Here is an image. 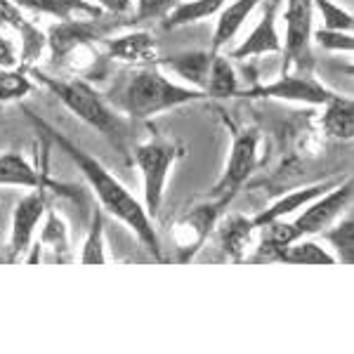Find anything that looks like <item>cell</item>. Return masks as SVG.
Here are the masks:
<instances>
[{"label":"cell","instance_id":"6da1fadb","mask_svg":"<svg viewBox=\"0 0 354 354\" xmlns=\"http://www.w3.org/2000/svg\"><path fill=\"white\" fill-rule=\"evenodd\" d=\"M48 133L57 145L62 147V151H66V156L78 165V170H81L83 177L88 180L90 189L100 198L102 208H104L106 213H111L116 220H121L125 227H130V230L137 234V239L145 243V248L151 250L153 258L161 260V245H158V236H156V232H153L151 218L145 210V205L137 201L133 194L125 189L121 182L97 161V158L90 156L88 151H83L81 147L68 142L64 135H59L53 128H48Z\"/></svg>","mask_w":354,"mask_h":354},{"label":"cell","instance_id":"7a4b0ae2","mask_svg":"<svg viewBox=\"0 0 354 354\" xmlns=\"http://www.w3.org/2000/svg\"><path fill=\"white\" fill-rule=\"evenodd\" d=\"M205 97V93L189 85H177L170 78H165L156 64L142 66L128 76L123 83L116 102L135 118H151L161 111L175 109V106L189 104Z\"/></svg>","mask_w":354,"mask_h":354},{"label":"cell","instance_id":"3957f363","mask_svg":"<svg viewBox=\"0 0 354 354\" xmlns=\"http://www.w3.org/2000/svg\"><path fill=\"white\" fill-rule=\"evenodd\" d=\"M36 78L45 88H50L57 95V100L66 106L73 116H78L83 123L95 128L97 133L109 137L113 145L121 149L125 140V125L121 118L113 113V109L100 97V93L85 81H55V78L45 76L36 71Z\"/></svg>","mask_w":354,"mask_h":354},{"label":"cell","instance_id":"277c9868","mask_svg":"<svg viewBox=\"0 0 354 354\" xmlns=\"http://www.w3.org/2000/svg\"><path fill=\"white\" fill-rule=\"evenodd\" d=\"M177 156V149L165 140L145 142L135 149V163L142 170V182H145V210L149 218H156L161 208L165 182H168L170 165Z\"/></svg>","mask_w":354,"mask_h":354},{"label":"cell","instance_id":"5b68a950","mask_svg":"<svg viewBox=\"0 0 354 354\" xmlns=\"http://www.w3.org/2000/svg\"><path fill=\"white\" fill-rule=\"evenodd\" d=\"M312 0H286V41L281 43L283 73L298 66L300 73H310L312 66Z\"/></svg>","mask_w":354,"mask_h":354},{"label":"cell","instance_id":"8992f818","mask_svg":"<svg viewBox=\"0 0 354 354\" xmlns=\"http://www.w3.org/2000/svg\"><path fill=\"white\" fill-rule=\"evenodd\" d=\"M352 201V182H338L333 189H328L326 194H322L319 198H314L305 205V210L295 218L293 222H288V232L290 239L298 241L302 236H312L319 234L324 227H328L342 210L350 205Z\"/></svg>","mask_w":354,"mask_h":354},{"label":"cell","instance_id":"52a82bcc","mask_svg":"<svg viewBox=\"0 0 354 354\" xmlns=\"http://www.w3.org/2000/svg\"><path fill=\"white\" fill-rule=\"evenodd\" d=\"M248 97H277V100H288V102H302V104L312 106H324L333 97V93L312 78L310 73H281V78L265 85H255L253 90H248Z\"/></svg>","mask_w":354,"mask_h":354},{"label":"cell","instance_id":"ba28073f","mask_svg":"<svg viewBox=\"0 0 354 354\" xmlns=\"http://www.w3.org/2000/svg\"><path fill=\"white\" fill-rule=\"evenodd\" d=\"M255 163H258V135L253 130H243V133L234 137L230 163H227L225 175L215 187V194H220L222 201H230L239 192V187L253 173Z\"/></svg>","mask_w":354,"mask_h":354},{"label":"cell","instance_id":"9c48e42d","mask_svg":"<svg viewBox=\"0 0 354 354\" xmlns=\"http://www.w3.org/2000/svg\"><path fill=\"white\" fill-rule=\"evenodd\" d=\"M45 213V185L36 187L28 196L21 198L12 215V234H10V260H17L28 248L38 222Z\"/></svg>","mask_w":354,"mask_h":354},{"label":"cell","instance_id":"30bf717a","mask_svg":"<svg viewBox=\"0 0 354 354\" xmlns=\"http://www.w3.org/2000/svg\"><path fill=\"white\" fill-rule=\"evenodd\" d=\"M277 8H279V0H267L265 12H262L260 21L250 31V36L232 53L234 59L281 53V38L277 33Z\"/></svg>","mask_w":354,"mask_h":354},{"label":"cell","instance_id":"8fae6325","mask_svg":"<svg viewBox=\"0 0 354 354\" xmlns=\"http://www.w3.org/2000/svg\"><path fill=\"white\" fill-rule=\"evenodd\" d=\"M210 62H213V53L210 50H192V53H180L170 57H158L156 66H163L180 76L189 88H196L203 93L205 81H208Z\"/></svg>","mask_w":354,"mask_h":354},{"label":"cell","instance_id":"7c38bea8","mask_svg":"<svg viewBox=\"0 0 354 354\" xmlns=\"http://www.w3.org/2000/svg\"><path fill=\"white\" fill-rule=\"evenodd\" d=\"M260 3L262 0H234L230 5H222L218 12V26H215L213 41H210V53L218 55L222 48H227Z\"/></svg>","mask_w":354,"mask_h":354},{"label":"cell","instance_id":"4fadbf2b","mask_svg":"<svg viewBox=\"0 0 354 354\" xmlns=\"http://www.w3.org/2000/svg\"><path fill=\"white\" fill-rule=\"evenodd\" d=\"M335 185H338V182H322V185H312V187H305V189H295V192L286 194V196H281L279 201H274L270 208L262 210L258 218L253 220V227H267L277 220H283L286 215L298 213L300 208H305V205L314 201V198H319L322 194L333 189Z\"/></svg>","mask_w":354,"mask_h":354},{"label":"cell","instance_id":"5bb4252c","mask_svg":"<svg viewBox=\"0 0 354 354\" xmlns=\"http://www.w3.org/2000/svg\"><path fill=\"white\" fill-rule=\"evenodd\" d=\"M106 50H109L111 59H121L128 64H156V43L149 33L135 31L118 36L113 41H106Z\"/></svg>","mask_w":354,"mask_h":354},{"label":"cell","instance_id":"9a60e30c","mask_svg":"<svg viewBox=\"0 0 354 354\" xmlns=\"http://www.w3.org/2000/svg\"><path fill=\"white\" fill-rule=\"evenodd\" d=\"M95 21H81V19H64L62 24H55L50 28V48H53L55 57H64L71 50H76L78 45H83L85 41H93L100 38Z\"/></svg>","mask_w":354,"mask_h":354},{"label":"cell","instance_id":"2e32d148","mask_svg":"<svg viewBox=\"0 0 354 354\" xmlns=\"http://www.w3.org/2000/svg\"><path fill=\"white\" fill-rule=\"evenodd\" d=\"M326 109L322 116V128L328 137L335 140H352L354 137V104L352 100L340 95H333L326 102Z\"/></svg>","mask_w":354,"mask_h":354},{"label":"cell","instance_id":"e0dca14e","mask_svg":"<svg viewBox=\"0 0 354 354\" xmlns=\"http://www.w3.org/2000/svg\"><path fill=\"white\" fill-rule=\"evenodd\" d=\"M43 187V177L41 173H36L31 163L21 156L19 151H8L0 153V187Z\"/></svg>","mask_w":354,"mask_h":354},{"label":"cell","instance_id":"ac0fdd59","mask_svg":"<svg viewBox=\"0 0 354 354\" xmlns=\"http://www.w3.org/2000/svg\"><path fill=\"white\" fill-rule=\"evenodd\" d=\"M227 0H185L163 17V28H180L218 15Z\"/></svg>","mask_w":354,"mask_h":354},{"label":"cell","instance_id":"d6986e66","mask_svg":"<svg viewBox=\"0 0 354 354\" xmlns=\"http://www.w3.org/2000/svg\"><path fill=\"white\" fill-rule=\"evenodd\" d=\"M239 90L236 83V73L230 64L227 57H222L220 53L213 55L210 62V71H208V81H205L203 93L205 97H234Z\"/></svg>","mask_w":354,"mask_h":354},{"label":"cell","instance_id":"ffe728a7","mask_svg":"<svg viewBox=\"0 0 354 354\" xmlns=\"http://www.w3.org/2000/svg\"><path fill=\"white\" fill-rule=\"evenodd\" d=\"M0 26H12L17 31L24 33V55L28 59V55H38L41 53V45H43V36L26 24L24 15L19 12L15 3L10 0H0Z\"/></svg>","mask_w":354,"mask_h":354},{"label":"cell","instance_id":"44dd1931","mask_svg":"<svg viewBox=\"0 0 354 354\" xmlns=\"http://www.w3.org/2000/svg\"><path fill=\"white\" fill-rule=\"evenodd\" d=\"M10 3H15L17 8L31 10V12L59 17V19H71L73 10L85 12V15H93V17H100V12H97L95 8H90V5H85L83 0H10Z\"/></svg>","mask_w":354,"mask_h":354},{"label":"cell","instance_id":"7402d4cb","mask_svg":"<svg viewBox=\"0 0 354 354\" xmlns=\"http://www.w3.org/2000/svg\"><path fill=\"white\" fill-rule=\"evenodd\" d=\"M279 260L283 262H293V265H335V258L328 253L324 245L314 243V241H298V243H288L281 250Z\"/></svg>","mask_w":354,"mask_h":354},{"label":"cell","instance_id":"603a6c76","mask_svg":"<svg viewBox=\"0 0 354 354\" xmlns=\"http://www.w3.org/2000/svg\"><path fill=\"white\" fill-rule=\"evenodd\" d=\"M81 262H83V265H102V262H106L104 225H102V213H100V210H95V218H93V225H90L88 239H85V243H83Z\"/></svg>","mask_w":354,"mask_h":354},{"label":"cell","instance_id":"cb8c5ba5","mask_svg":"<svg viewBox=\"0 0 354 354\" xmlns=\"http://www.w3.org/2000/svg\"><path fill=\"white\" fill-rule=\"evenodd\" d=\"M326 239L335 248V253H338L342 265H352V260H354V222H352V215H347L345 222H340L333 232H328Z\"/></svg>","mask_w":354,"mask_h":354},{"label":"cell","instance_id":"d4e9b609","mask_svg":"<svg viewBox=\"0 0 354 354\" xmlns=\"http://www.w3.org/2000/svg\"><path fill=\"white\" fill-rule=\"evenodd\" d=\"M312 5L319 10V15H322L324 28L352 33V15L347 12V10H342L333 0H312Z\"/></svg>","mask_w":354,"mask_h":354},{"label":"cell","instance_id":"484cf974","mask_svg":"<svg viewBox=\"0 0 354 354\" xmlns=\"http://www.w3.org/2000/svg\"><path fill=\"white\" fill-rule=\"evenodd\" d=\"M31 81L19 71L0 68V102H12L31 93Z\"/></svg>","mask_w":354,"mask_h":354},{"label":"cell","instance_id":"4316f807","mask_svg":"<svg viewBox=\"0 0 354 354\" xmlns=\"http://www.w3.org/2000/svg\"><path fill=\"white\" fill-rule=\"evenodd\" d=\"M312 38L319 48L330 50V53H352L354 41L352 33L347 31H330V28H319V31H312Z\"/></svg>","mask_w":354,"mask_h":354},{"label":"cell","instance_id":"83f0119b","mask_svg":"<svg viewBox=\"0 0 354 354\" xmlns=\"http://www.w3.org/2000/svg\"><path fill=\"white\" fill-rule=\"evenodd\" d=\"M177 5V0H135V21L161 19Z\"/></svg>","mask_w":354,"mask_h":354},{"label":"cell","instance_id":"f1b7e54d","mask_svg":"<svg viewBox=\"0 0 354 354\" xmlns=\"http://www.w3.org/2000/svg\"><path fill=\"white\" fill-rule=\"evenodd\" d=\"M250 227H253V222H245L243 218H232L225 227H222V241L230 245L232 250L241 248L243 241L248 239ZM227 245H225V248H227Z\"/></svg>","mask_w":354,"mask_h":354},{"label":"cell","instance_id":"f546056e","mask_svg":"<svg viewBox=\"0 0 354 354\" xmlns=\"http://www.w3.org/2000/svg\"><path fill=\"white\" fill-rule=\"evenodd\" d=\"M41 239H43V243H53V248H64V243H66L64 222L57 218L53 210L48 213V225H45V232Z\"/></svg>","mask_w":354,"mask_h":354},{"label":"cell","instance_id":"4dcf8cb0","mask_svg":"<svg viewBox=\"0 0 354 354\" xmlns=\"http://www.w3.org/2000/svg\"><path fill=\"white\" fill-rule=\"evenodd\" d=\"M17 64V50L5 36H0V68H15Z\"/></svg>","mask_w":354,"mask_h":354},{"label":"cell","instance_id":"1f68e13d","mask_svg":"<svg viewBox=\"0 0 354 354\" xmlns=\"http://www.w3.org/2000/svg\"><path fill=\"white\" fill-rule=\"evenodd\" d=\"M100 8H104L106 12L121 17V15H128L130 12V5H133V0H95Z\"/></svg>","mask_w":354,"mask_h":354}]
</instances>
